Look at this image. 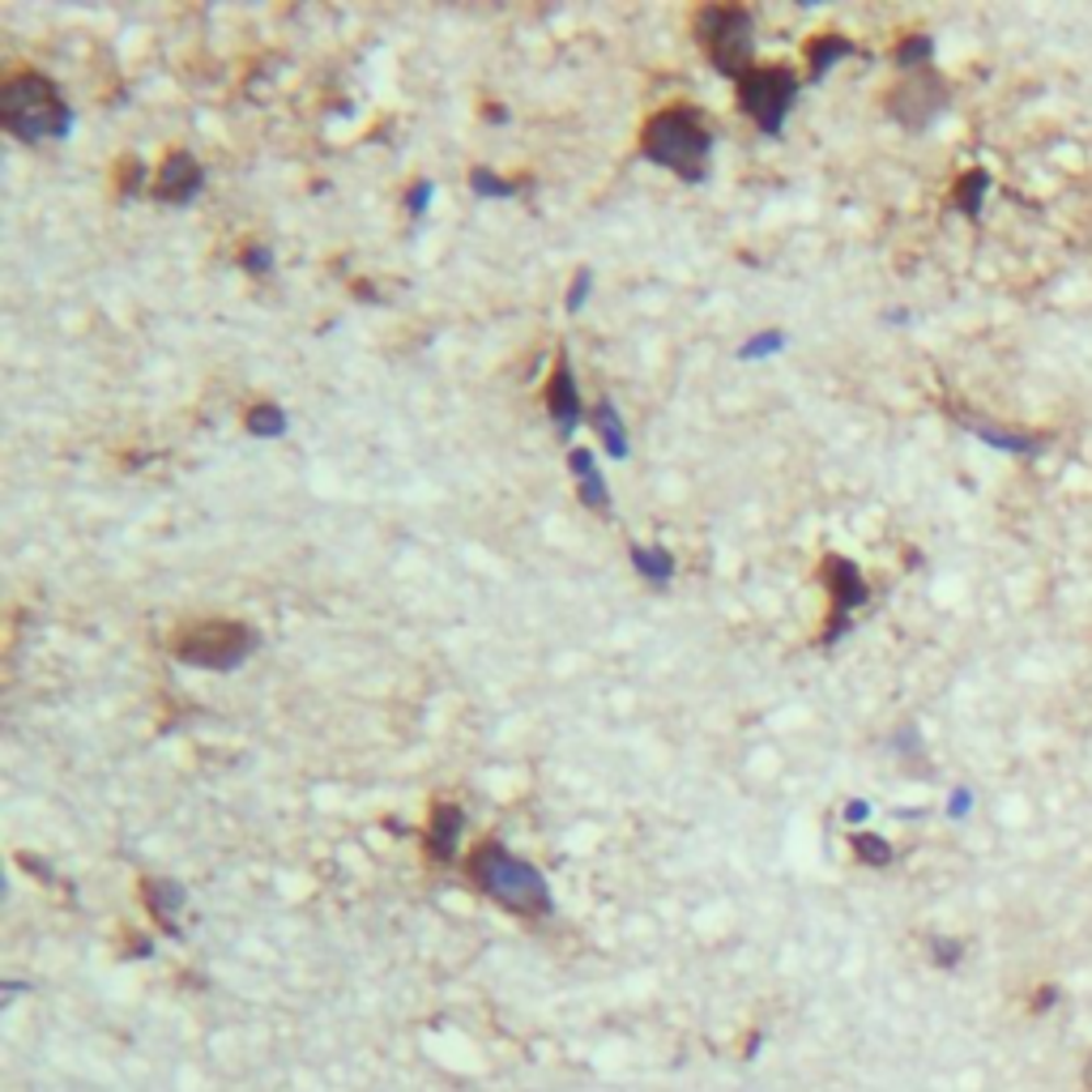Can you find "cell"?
I'll return each mask as SVG.
<instances>
[{
  "label": "cell",
  "mask_w": 1092,
  "mask_h": 1092,
  "mask_svg": "<svg viewBox=\"0 0 1092 1092\" xmlns=\"http://www.w3.org/2000/svg\"><path fill=\"white\" fill-rule=\"evenodd\" d=\"M819 577H823V589L832 598V615H828L832 624L823 632V645H837L850 632V624H854V611H862L871 602V585H866L858 564L845 559V555H828L823 568H819Z\"/></svg>",
  "instance_id": "cell-7"
},
{
  "label": "cell",
  "mask_w": 1092,
  "mask_h": 1092,
  "mask_svg": "<svg viewBox=\"0 0 1092 1092\" xmlns=\"http://www.w3.org/2000/svg\"><path fill=\"white\" fill-rule=\"evenodd\" d=\"M546 414L559 431V440H572L577 428L585 423V401H581V389H577V372H572V359L559 354L555 359V372L546 380Z\"/></svg>",
  "instance_id": "cell-9"
},
{
  "label": "cell",
  "mask_w": 1092,
  "mask_h": 1092,
  "mask_svg": "<svg viewBox=\"0 0 1092 1092\" xmlns=\"http://www.w3.org/2000/svg\"><path fill=\"white\" fill-rule=\"evenodd\" d=\"M640 155L653 167L674 171L687 184H701L713 162V133L704 124L701 107L692 103H670L662 112H653L645 133H640Z\"/></svg>",
  "instance_id": "cell-2"
},
{
  "label": "cell",
  "mask_w": 1092,
  "mask_h": 1092,
  "mask_svg": "<svg viewBox=\"0 0 1092 1092\" xmlns=\"http://www.w3.org/2000/svg\"><path fill=\"white\" fill-rule=\"evenodd\" d=\"M969 431H974V435H981V440H986L990 448H1003V453H1042V440H1037V435L994 428V423H986V419H969Z\"/></svg>",
  "instance_id": "cell-18"
},
{
  "label": "cell",
  "mask_w": 1092,
  "mask_h": 1092,
  "mask_svg": "<svg viewBox=\"0 0 1092 1092\" xmlns=\"http://www.w3.org/2000/svg\"><path fill=\"white\" fill-rule=\"evenodd\" d=\"M785 329H760V333H751L747 342L739 346V359L742 363H760V359H773V354L785 351Z\"/></svg>",
  "instance_id": "cell-21"
},
{
  "label": "cell",
  "mask_w": 1092,
  "mask_h": 1092,
  "mask_svg": "<svg viewBox=\"0 0 1092 1092\" xmlns=\"http://www.w3.org/2000/svg\"><path fill=\"white\" fill-rule=\"evenodd\" d=\"M986 193H990V175L986 171H965L960 184H956V209L977 218L981 205H986Z\"/></svg>",
  "instance_id": "cell-20"
},
{
  "label": "cell",
  "mask_w": 1092,
  "mask_h": 1092,
  "mask_svg": "<svg viewBox=\"0 0 1092 1092\" xmlns=\"http://www.w3.org/2000/svg\"><path fill=\"white\" fill-rule=\"evenodd\" d=\"M243 431H248L252 440H282V435L291 431V419H286V410H282L277 401H257V406L243 414Z\"/></svg>",
  "instance_id": "cell-17"
},
{
  "label": "cell",
  "mask_w": 1092,
  "mask_h": 1092,
  "mask_svg": "<svg viewBox=\"0 0 1092 1092\" xmlns=\"http://www.w3.org/2000/svg\"><path fill=\"white\" fill-rule=\"evenodd\" d=\"M589 423L593 431L602 435V448H606V457H615V462H627V453H632V440H627V428H624V414L615 410V401H598L593 410H589Z\"/></svg>",
  "instance_id": "cell-13"
},
{
  "label": "cell",
  "mask_w": 1092,
  "mask_h": 1092,
  "mask_svg": "<svg viewBox=\"0 0 1092 1092\" xmlns=\"http://www.w3.org/2000/svg\"><path fill=\"white\" fill-rule=\"evenodd\" d=\"M947 107V86L935 73H913V78L897 86L888 94V112L905 124V128H926L931 120Z\"/></svg>",
  "instance_id": "cell-8"
},
{
  "label": "cell",
  "mask_w": 1092,
  "mask_h": 1092,
  "mask_svg": "<svg viewBox=\"0 0 1092 1092\" xmlns=\"http://www.w3.org/2000/svg\"><path fill=\"white\" fill-rule=\"evenodd\" d=\"M854 854H858L866 866H888L892 862V845L875 832H854Z\"/></svg>",
  "instance_id": "cell-23"
},
{
  "label": "cell",
  "mask_w": 1092,
  "mask_h": 1092,
  "mask_svg": "<svg viewBox=\"0 0 1092 1092\" xmlns=\"http://www.w3.org/2000/svg\"><path fill=\"white\" fill-rule=\"evenodd\" d=\"M466 837V811L457 803H440L428 823V854L440 862H453Z\"/></svg>",
  "instance_id": "cell-12"
},
{
  "label": "cell",
  "mask_w": 1092,
  "mask_h": 1092,
  "mask_svg": "<svg viewBox=\"0 0 1092 1092\" xmlns=\"http://www.w3.org/2000/svg\"><path fill=\"white\" fill-rule=\"evenodd\" d=\"M0 124L9 137L26 141V146L65 141L73 133V107L65 103L60 86L47 73L26 69L0 86Z\"/></svg>",
  "instance_id": "cell-1"
},
{
  "label": "cell",
  "mask_w": 1092,
  "mask_h": 1092,
  "mask_svg": "<svg viewBox=\"0 0 1092 1092\" xmlns=\"http://www.w3.org/2000/svg\"><path fill=\"white\" fill-rule=\"evenodd\" d=\"M201 189H205V167L189 150H175V155L162 158L155 184V196L162 205H193Z\"/></svg>",
  "instance_id": "cell-10"
},
{
  "label": "cell",
  "mask_w": 1092,
  "mask_h": 1092,
  "mask_svg": "<svg viewBox=\"0 0 1092 1092\" xmlns=\"http://www.w3.org/2000/svg\"><path fill=\"white\" fill-rule=\"evenodd\" d=\"M261 636L257 627L239 624V619H205V624L184 627L171 640V653L193 670H214V674H231L257 653Z\"/></svg>",
  "instance_id": "cell-5"
},
{
  "label": "cell",
  "mask_w": 1092,
  "mask_h": 1092,
  "mask_svg": "<svg viewBox=\"0 0 1092 1092\" xmlns=\"http://www.w3.org/2000/svg\"><path fill=\"white\" fill-rule=\"evenodd\" d=\"M798 90H803V81H798L794 69H785V65L751 69L739 81L742 116L751 120L764 137H777L781 128H785V120H789V112H794V103H798Z\"/></svg>",
  "instance_id": "cell-6"
},
{
  "label": "cell",
  "mask_w": 1092,
  "mask_h": 1092,
  "mask_svg": "<svg viewBox=\"0 0 1092 1092\" xmlns=\"http://www.w3.org/2000/svg\"><path fill=\"white\" fill-rule=\"evenodd\" d=\"M858 47L850 39H841V35H816V39L807 43V69H811V81L828 78L832 73V65H841L845 56H854Z\"/></svg>",
  "instance_id": "cell-16"
},
{
  "label": "cell",
  "mask_w": 1092,
  "mask_h": 1092,
  "mask_svg": "<svg viewBox=\"0 0 1092 1092\" xmlns=\"http://www.w3.org/2000/svg\"><path fill=\"white\" fill-rule=\"evenodd\" d=\"M866 819H871V803H862V798L845 803V823H866Z\"/></svg>",
  "instance_id": "cell-30"
},
{
  "label": "cell",
  "mask_w": 1092,
  "mask_h": 1092,
  "mask_svg": "<svg viewBox=\"0 0 1092 1092\" xmlns=\"http://www.w3.org/2000/svg\"><path fill=\"white\" fill-rule=\"evenodd\" d=\"M469 875L500 909L516 913V918H546L555 909V897H550V884L543 879V871L534 862L516 858L500 841H487V845L474 850Z\"/></svg>",
  "instance_id": "cell-3"
},
{
  "label": "cell",
  "mask_w": 1092,
  "mask_h": 1092,
  "mask_svg": "<svg viewBox=\"0 0 1092 1092\" xmlns=\"http://www.w3.org/2000/svg\"><path fill=\"white\" fill-rule=\"evenodd\" d=\"M931 956H935V965L952 969V965H956V960L965 956V947H960L956 939H935V952H931Z\"/></svg>",
  "instance_id": "cell-28"
},
{
  "label": "cell",
  "mask_w": 1092,
  "mask_h": 1092,
  "mask_svg": "<svg viewBox=\"0 0 1092 1092\" xmlns=\"http://www.w3.org/2000/svg\"><path fill=\"white\" fill-rule=\"evenodd\" d=\"M632 568H636L640 581H649V585H658V589L670 585L674 572H679L674 550H666V546H632Z\"/></svg>",
  "instance_id": "cell-15"
},
{
  "label": "cell",
  "mask_w": 1092,
  "mask_h": 1092,
  "mask_svg": "<svg viewBox=\"0 0 1092 1092\" xmlns=\"http://www.w3.org/2000/svg\"><path fill=\"white\" fill-rule=\"evenodd\" d=\"M589 295H593V270H577L572 286H568V299H564V312L581 316L585 312V304H589Z\"/></svg>",
  "instance_id": "cell-25"
},
{
  "label": "cell",
  "mask_w": 1092,
  "mask_h": 1092,
  "mask_svg": "<svg viewBox=\"0 0 1092 1092\" xmlns=\"http://www.w3.org/2000/svg\"><path fill=\"white\" fill-rule=\"evenodd\" d=\"M969 807H974V794H969V789H956V794H952V803H947L952 819H965L969 816Z\"/></svg>",
  "instance_id": "cell-29"
},
{
  "label": "cell",
  "mask_w": 1092,
  "mask_h": 1092,
  "mask_svg": "<svg viewBox=\"0 0 1092 1092\" xmlns=\"http://www.w3.org/2000/svg\"><path fill=\"white\" fill-rule=\"evenodd\" d=\"M931 56H935V39L931 35H909L897 47V65L905 73H922V65H931Z\"/></svg>",
  "instance_id": "cell-22"
},
{
  "label": "cell",
  "mask_w": 1092,
  "mask_h": 1092,
  "mask_svg": "<svg viewBox=\"0 0 1092 1092\" xmlns=\"http://www.w3.org/2000/svg\"><path fill=\"white\" fill-rule=\"evenodd\" d=\"M568 469L577 478V500L589 512H606L611 508V487H606V474L598 466L593 448H568Z\"/></svg>",
  "instance_id": "cell-11"
},
{
  "label": "cell",
  "mask_w": 1092,
  "mask_h": 1092,
  "mask_svg": "<svg viewBox=\"0 0 1092 1092\" xmlns=\"http://www.w3.org/2000/svg\"><path fill=\"white\" fill-rule=\"evenodd\" d=\"M431 201H435V180H414L410 193H406V209H410L414 218H423L431 209Z\"/></svg>",
  "instance_id": "cell-26"
},
{
  "label": "cell",
  "mask_w": 1092,
  "mask_h": 1092,
  "mask_svg": "<svg viewBox=\"0 0 1092 1092\" xmlns=\"http://www.w3.org/2000/svg\"><path fill=\"white\" fill-rule=\"evenodd\" d=\"M692 35L701 43L704 60L739 86L751 73L755 60V18L742 4H704L692 22Z\"/></svg>",
  "instance_id": "cell-4"
},
{
  "label": "cell",
  "mask_w": 1092,
  "mask_h": 1092,
  "mask_svg": "<svg viewBox=\"0 0 1092 1092\" xmlns=\"http://www.w3.org/2000/svg\"><path fill=\"white\" fill-rule=\"evenodd\" d=\"M469 193L478 196V201H512V196L521 193V184H516V180H504V175L491 171V167H474V171H469Z\"/></svg>",
  "instance_id": "cell-19"
},
{
  "label": "cell",
  "mask_w": 1092,
  "mask_h": 1092,
  "mask_svg": "<svg viewBox=\"0 0 1092 1092\" xmlns=\"http://www.w3.org/2000/svg\"><path fill=\"white\" fill-rule=\"evenodd\" d=\"M141 175H146V162L141 158H128L124 162V180H120V193H141Z\"/></svg>",
  "instance_id": "cell-27"
},
{
  "label": "cell",
  "mask_w": 1092,
  "mask_h": 1092,
  "mask_svg": "<svg viewBox=\"0 0 1092 1092\" xmlns=\"http://www.w3.org/2000/svg\"><path fill=\"white\" fill-rule=\"evenodd\" d=\"M1084 1084L1092 1089V1058H1089V1067H1084Z\"/></svg>",
  "instance_id": "cell-31"
},
{
  "label": "cell",
  "mask_w": 1092,
  "mask_h": 1092,
  "mask_svg": "<svg viewBox=\"0 0 1092 1092\" xmlns=\"http://www.w3.org/2000/svg\"><path fill=\"white\" fill-rule=\"evenodd\" d=\"M141 897H146V909L155 913L158 922H162L167 931H175V918H180V909L189 905L184 884H175V879H146V884H141Z\"/></svg>",
  "instance_id": "cell-14"
},
{
  "label": "cell",
  "mask_w": 1092,
  "mask_h": 1092,
  "mask_svg": "<svg viewBox=\"0 0 1092 1092\" xmlns=\"http://www.w3.org/2000/svg\"><path fill=\"white\" fill-rule=\"evenodd\" d=\"M239 265H243V273H252V277H270L273 273V248L270 243H248V248L239 252Z\"/></svg>",
  "instance_id": "cell-24"
}]
</instances>
